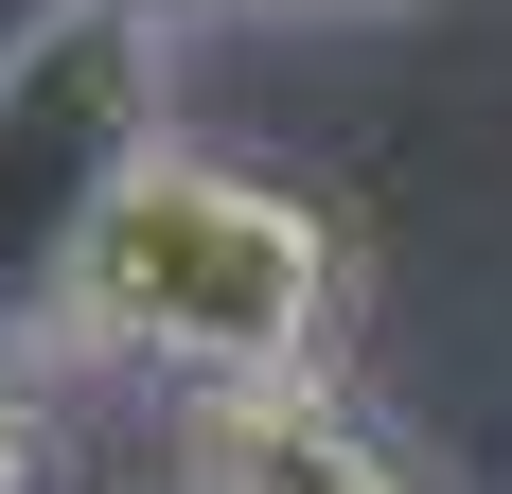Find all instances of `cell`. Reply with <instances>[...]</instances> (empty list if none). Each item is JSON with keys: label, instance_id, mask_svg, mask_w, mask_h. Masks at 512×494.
Listing matches in <instances>:
<instances>
[{"label": "cell", "instance_id": "6da1fadb", "mask_svg": "<svg viewBox=\"0 0 512 494\" xmlns=\"http://www.w3.org/2000/svg\"><path fill=\"white\" fill-rule=\"evenodd\" d=\"M53 336L124 353V371H195V389H318V353H336V230L283 177H248V159L159 142L106 195Z\"/></svg>", "mask_w": 512, "mask_h": 494}, {"label": "cell", "instance_id": "7a4b0ae2", "mask_svg": "<svg viewBox=\"0 0 512 494\" xmlns=\"http://www.w3.org/2000/svg\"><path fill=\"white\" fill-rule=\"evenodd\" d=\"M142 159H159V18L89 0L36 71H0V353L53 336V300Z\"/></svg>", "mask_w": 512, "mask_h": 494}, {"label": "cell", "instance_id": "3957f363", "mask_svg": "<svg viewBox=\"0 0 512 494\" xmlns=\"http://www.w3.org/2000/svg\"><path fill=\"white\" fill-rule=\"evenodd\" d=\"M177 494H407L318 389H195L177 406Z\"/></svg>", "mask_w": 512, "mask_h": 494}, {"label": "cell", "instance_id": "277c9868", "mask_svg": "<svg viewBox=\"0 0 512 494\" xmlns=\"http://www.w3.org/2000/svg\"><path fill=\"white\" fill-rule=\"evenodd\" d=\"M71 18H89V0H0V71H36V53L71 36Z\"/></svg>", "mask_w": 512, "mask_h": 494}, {"label": "cell", "instance_id": "5b68a950", "mask_svg": "<svg viewBox=\"0 0 512 494\" xmlns=\"http://www.w3.org/2000/svg\"><path fill=\"white\" fill-rule=\"evenodd\" d=\"M0 494H36V389H18V353H0Z\"/></svg>", "mask_w": 512, "mask_h": 494}, {"label": "cell", "instance_id": "8992f818", "mask_svg": "<svg viewBox=\"0 0 512 494\" xmlns=\"http://www.w3.org/2000/svg\"><path fill=\"white\" fill-rule=\"evenodd\" d=\"M142 18H265V0H142Z\"/></svg>", "mask_w": 512, "mask_h": 494}]
</instances>
